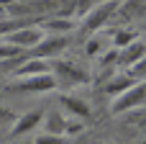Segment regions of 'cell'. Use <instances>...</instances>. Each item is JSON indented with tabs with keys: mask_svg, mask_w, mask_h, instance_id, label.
Here are the masks:
<instances>
[{
	"mask_svg": "<svg viewBox=\"0 0 146 144\" xmlns=\"http://www.w3.org/2000/svg\"><path fill=\"white\" fill-rule=\"evenodd\" d=\"M54 90H59L54 75L23 77V80H13L3 85V93H10V95H41V93H54Z\"/></svg>",
	"mask_w": 146,
	"mask_h": 144,
	"instance_id": "obj_1",
	"label": "cell"
},
{
	"mask_svg": "<svg viewBox=\"0 0 146 144\" xmlns=\"http://www.w3.org/2000/svg\"><path fill=\"white\" fill-rule=\"evenodd\" d=\"M51 75L56 77L59 90H72V88H77V85H82V82H90L87 70H82V67H77L74 62H67V59H56Z\"/></svg>",
	"mask_w": 146,
	"mask_h": 144,
	"instance_id": "obj_2",
	"label": "cell"
},
{
	"mask_svg": "<svg viewBox=\"0 0 146 144\" xmlns=\"http://www.w3.org/2000/svg\"><path fill=\"white\" fill-rule=\"evenodd\" d=\"M46 134H56V137H67V134H80L82 131V124L69 119L62 108H51L46 111L44 116V126H41Z\"/></svg>",
	"mask_w": 146,
	"mask_h": 144,
	"instance_id": "obj_3",
	"label": "cell"
},
{
	"mask_svg": "<svg viewBox=\"0 0 146 144\" xmlns=\"http://www.w3.org/2000/svg\"><path fill=\"white\" fill-rule=\"evenodd\" d=\"M44 116H46V111H44V108H33V111L21 113V116L15 119V124L10 126L8 137H10L13 142H21V139L31 137L36 129H41V126H44Z\"/></svg>",
	"mask_w": 146,
	"mask_h": 144,
	"instance_id": "obj_4",
	"label": "cell"
},
{
	"mask_svg": "<svg viewBox=\"0 0 146 144\" xmlns=\"http://www.w3.org/2000/svg\"><path fill=\"white\" fill-rule=\"evenodd\" d=\"M144 106H146V82H136L131 90H126L123 95L110 100V113L121 116V113H128V111H136Z\"/></svg>",
	"mask_w": 146,
	"mask_h": 144,
	"instance_id": "obj_5",
	"label": "cell"
},
{
	"mask_svg": "<svg viewBox=\"0 0 146 144\" xmlns=\"http://www.w3.org/2000/svg\"><path fill=\"white\" fill-rule=\"evenodd\" d=\"M44 39H46V31L41 26H23V28L13 31L10 36H5L3 41H8V44H13V46H18V49H23V52L31 54Z\"/></svg>",
	"mask_w": 146,
	"mask_h": 144,
	"instance_id": "obj_6",
	"label": "cell"
},
{
	"mask_svg": "<svg viewBox=\"0 0 146 144\" xmlns=\"http://www.w3.org/2000/svg\"><path fill=\"white\" fill-rule=\"evenodd\" d=\"M118 13V3H98V8L82 21V31L87 36H98V31L110 21V15Z\"/></svg>",
	"mask_w": 146,
	"mask_h": 144,
	"instance_id": "obj_7",
	"label": "cell"
},
{
	"mask_svg": "<svg viewBox=\"0 0 146 144\" xmlns=\"http://www.w3.org/2000/svg\"><path fill=\"white\" fill-rule=\"evenodd\" d=\"M59 108H62L69 119H74V121H80V124L92 119V106H90L85 98L72 95V93H62V95H59Z\"/></svg>",
	"mask_w": 146,
	"mask_h": 144,
	"instance_id": "obj_8",
	"label": "cell"
},
{
	"mask_svg": "<svg viewBox=\"0 0 146 144\" xmlns=\"http://www.w3.org/2000/svg\"><path fill=\"white\" fill-rule=\"evenodd\" d=\"M67 46H69V36H46V39L31 52V57L46 59V62H56V59L67 52Z\"/></svg>",
	"mask_w": 146,
	"mask_h": 144,
	"instance_id": "obj_9",
	"label": "cell"
},
{
	"mask_svg": "<svg viewBox=\"0 0 146 144\" xmlns=\"http://www.w3.org/2000/svg\"><path fill=\"white\" fill-rule=\"evenodd\" d=\"M41 28L46 31V36H69V33H74L80 26H77L74 18H64V15L51 13L49 18L41 21Z\"/></svg>",
	"mask_w": 146,
	"mask_h": 144,
	"instance_id": "obj_10",
	"label": "cell"
},
{
	"mask_svg": "<svg viewBox=\"0 0 146 144\" xmlns=\"http://www.w3.org/2000/svg\"><path fill=\"white\" fill-rule=\"evenodd\" d=\"M54 70V62H46V59H36V57H28L10 77L13 80H23V77H38V75H51Z\"/></svg>",
	"mask_w": 146,
	"mask_h": 144,
	"instance_id": "obj_11",
	"label": "cell"
},
{
	"mask_svg": "<svg viewBox=\"0 0 146 144\" xmlns=\"http://www.w3.org/2000/svg\"><path fill=\"white\" fill-rule=\"evenodd\" d=\"M133 85H136V80H133V75H131V72H126V75H123V72H115L110 80H105L103 93H105L110 100H115L118 95H123V93H126V90H131Z\"/></svg>",
	"mask_w": 146,
	"mask_h": 144,
	"instance_id": "obj_12",
	"label": "cell"
},
{
	"mask_svg": "<svg viewBox=\"0 0 146 144\" xmlns=\"http://www.w3.org/2000/svg\"><path fill=\"white\" fill-rule=\"evenodd\" d=\"M146 57V41H133L131 46H126V49H121L118 52V67H136L141 59Z\"/></svg>",
	"mask_w": 146,
	"mask_h": 144,
	"instance_id": "obj_13",
	"label": "cell"
},
{
	"mask_svg": "<svg viewBox=\"0 0 146 144\" xmlns=\"http://www.w3.org/2000/svg\"><path fill=\"white\" fill-rule=\"evenodd\" d=\"M33 144H69V137H56V134L38 131V134H33Z\"/></svg>",
	"mask_w": 146,
	"mask_h": 144,
	"instance_id": "obj_14",
	"label": "cell"
},
{
	"mask_svg": "<svg viewBox=\"0 0 146 144\" xmlns=\"http://www.w3.org/2000/svg\"><path fill=\"white\" fill-rule=\"evenodd\" d=\"M105 46H103V36L98 33V36H90L87 39V44H85V54L87 57H95V54H100Z\"/></svg>",
	"mask_w": 146,
	"mask_h": 144,
	"instance_id": "obj_15",
	"label": "cell"
},
{
	"mask_svg": "<svg viewBox=\"0 0 146 144\" xmlns=\"http://www.w3.org/2000/svg\"><path fill=\"white\" fill-rule=\"evenodd\" d=\"M128 72L133 75V80H136V82H146V57L136 64V67H131Z\"/></svg>",
	"mask_w": 146,
	"mask_h": 144,
	"instance_id": "obj_16",
	"label": "cell"
},
{
	"mask_svg": "<svg viewBox=\"0 0 146 144\" xmlns=\"http://www.w3.org/2000/svg\"><path fill=\"white\" fill-rule=\"evenodd\" d=\"M15 113L10 111V108H5V106H0V126H13L15 124Z\"/></svg>",
	"mask_w": 146,
	"mask_h": 144,
	"instance_id": "obj_17",
	"label": "cell"
},
{
	"mask_svg": "<svg viewBox=\"0 0 146 144\" xmlns=\"http://www.w3.org/2000/svg\"><path fill=\"white\" fill-rule=\"evenodd\" d=\"M13 144H33V139H21V142H13Z\"/></svg>",
	"mask_w": 146,
	"mask_h": 144,
	"instance_id": "obj_18",
	"label": "cell"
},
{
	"mask_svg": "<svg viewBox=\"0 0 146 144\" xmlns=\"http://www.w3.org/2000/svg\"><path fill=\"white\" fill-rule=\"evenodd\" d=\"M69 144H85V139H82V137H77L74 142H69Z\"/></svg>",
	"mask_w": 146,
	"mask_h": 144,
	"instance_id": "obj_19",
	"label": "cell"
}]
</instances>
